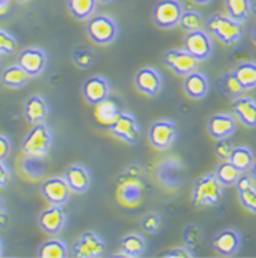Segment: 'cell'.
Returning a JSON list of instances; mask_svg holds the SVG:
<instances>
[{
  "label": "cell",
  "instance_id": "31",
  "mask_svg": "<svg viewBox=\"0 0 256 258\" xmlns=\"http://www.w3.org/2000/svg\"><path fill=\"white\" fill-rule=\"evenodd\" d=\"M229 17L238 22H244L252 11L251 0H225Z\"/></svg>",
  "mask_w": 256,
  "mask_h": 258
},
{
  "label": "cell",
  "instance_id": "51",
  "mask_svg": "<svg viewBox=\"0 0 256 258\" xmlns=\"http://www.w3.org/2000/svg\"><path fill=\"white\" fill-rule=\"evenodd\" d=\"M98 2H100V3H106V5H107V3H113L114 0H98Z\"/></svg>",
  "mask_w": 256,
  "mask_h": 258
},
{
  "label": "cell",
  "instance_id": "11",
  "mask_svg": "<svg viewBox=\"0 0 256 258\" xmlns=\"http://www.w3.org/2000/svg\"><path fill=\"white\" fill-rule=\"evenodd\" d=\"M163 62L176 75L187 76L196 70L199 60L185 50H168L163 54Z\"/></svg>",
  "mask_w": 256,
  "mask_h": 258
},
{
  "label": "cell",
  "instance_id": "6",
  "mask_svg": "<svg viewBox=\"0 0 256 258\" xmlns=\"http://www.w3.org/2000/svg\"><path fill=\"white\" fill-rule=\"evenodd\" d=\"M184 11V6L180 0H159L153 6V22L162 29H172L180 25Z\"/></svg>",
  "mask_w": 256,
  "mask_h": 258
},
{
  "label": "cell",
  "instance_id": "40",
  "mask_svg": "<svg viewBox=\"0 0 256 258\" xmlns=\"http://www.w3.org/2000/svg\"><path fill=\"white\" fill-rule=\"evenodd\" d=\"M18 41L10 32L0 28V54H14Z\"/></svg>",
  "mask_w": 256,
  "mask_h": 258
},
{
  "label": "cell",
  "instance_id": "27",
  "mask_svg": "<svg viewBox=\"0 0 256 258\" xmlns=\"http://www.w3.org/2000/svg\"><path fill=\"white\" fill-rule=\"evenodd\" d=\"M37 255L40 258H66L69 255V247L62 239H49L40 246Z\"/></svg>",
  "mask_w": 256,
  "mask_h": 258
},
{
  "label": "cell",
  "instance_id": "13",
  "mask_svg": "<svg viewBox=\"0 0 256 258\" xmlns=\"http://www.w3.org/2000/svg\"><path fill=\"white\" fill-rule=\"evenodd\" d=\"M212 246L218 254L223 257H232L241 247V235L237 229H222L212 239Z\"/></svg>",
  "mask_w": 256,
  "mask_h": 258
},
{
  "label": "cell",
  "instance_id": "47",
  "mask_svg": "<svg viewBox=\"0 0 256 258\" xmlns=\"http://www.w3.org/2000/svg\"><path fill=\"white\" fill-rule=\"evenodd\" d=\"M193 2H196V3H199V5H208L211 0H193Z\"/></svg>",
  "mask_w": 256,
  "mask_h": 258
},
{
  "label": "cell",
  "instance_id": "15",
  "mask_svg": "<svg viewBox=\"0 0 256 258\" xmlns=\"http://www.w3.org/2000/svg\"><path fill=\"white\" fill-rule=\"evenodd\" d=\"M39 224L41 229L49 235H56L64 228L66 212L62 205H51L44 209L39 216Z\"/></svg>",
  "mask_w": 256,
  "mask_h": 258
},
{
  "label": "cell",
  "instance_id": "1",
  "mask_svg": "<svg viewBox=\"0 0 256 258\" xmlns=\"http://www.w3.org/2000/svg\"><path fill=\"white\" fill-rule=\"evenodd\" d=\"M117 197L126 206H136L144 198L145 180L140 165H129L117 179Z\"/></svg>",
  "mask_w": 256,
  "mask_h": 258
},
{
  "label": "cell",
  "instance_id": "14",
  "mask_svg": "<svg viewBox=\"0 0 256 258\" xmlns=\"http://www.w3.org/2000/svg\"><path fill=\"white\" fill-rule=\"evenodd\" d=\"M134 84L144 95L156 96L162 91L163 79L155 68H143L134 76Z\"/></svg>",
  "mask_w": 256,
  "mask_h": 258
},
{
  "label": "cell",
  "instance_id": "49",
  "mask_svg": "<svg viewBox=\"0 0 256 258\" xmlns=\"http://www.w3.org/2000/svg\"><path fill=\"white\" fill-rule=\"evenodd\" d=\"M252 39H253V41L256 43V24L253 25V29H252Z\"/></svg>",
  "mask_w": 256,
  "mask_h": 258
},
{
  "label": "cell",
  "instance_id": "2",
  "mask_svg": "<svg viewBox=\"0 0 256 258\" xmlns=\"http://www.w3.org/2000/svg\"><path fill=\"white\" fill-rule=\"evenodd\" d=\"M206 29L212 33L226 45L237 44L244 36V26L242 22L233 20L229 15L214 14L206 21Z\"/></svg>",
  "mask_w": 256,
  "mask_h": 258
},
{
  "label": "cell",
  "instance_id": "8",
  "mask_svg": "<svg viewBox=\"0 0 256 258\" xmlns=\"http://www.w3.org/2000/svg\"><path fill=\"white\" fill-rule=\"evenodd\" d=\"M184 50L188 51L199 62L210 58L214 51V43L207 30L199 29L188 32L184 39Z\"/></svg>",
  "mask_w": 256,
  "mask_h": 258
},
{
  "label": "cell",
  "instance_id": "4",
  "mask_svg": "<svg viewBox=\"0 0 256 258\" xmlns=\"http://www.w3.org/2000/svg\"><path fill=\"white\" fill-rule=\"evenodd\" d=\"M87 33L96 44L107 45L117 39L118 25L110 15H95L88 20Z\"/></svg>",
  "mask_w": 256,
  "mask_h": 258
},
{
  "label": "cell",
  "instance_id": "43",
  "mask_svg": "<svg viewBox=\"0 0 256 258\" xmlns=\"http://www.w3.org/2000/svg\"><path fill=\"white\" fill-rule=\"evenodd\" d=\"M11 151V143L7 136L0 135V161H6L9 158Z\"/></svg>",
  "mask_w": 256,
  "mask_h": 258
},
{
  "label": "cell",
  "instance_id": "26",
  "mask_svg": "<svg viewBox=\"0 0 256 258\" xmlns=\"http://www.w3.org/2000/svg\"><path fill=\"white\" fill-rule=\"evenodd\" d=\"M145 239L138 233H128L121 240V250L125 257H141L145 251Z\"/></svg>",
  "mask_w": 256,
  "mask_h": 258
},
{
  "label": "cell",
  "instance_id": "33",
  "mask_svg": "<svg viewBox=\"0 0 256 258\" xmlns=\"http://www.w3.org/2000/svg\"><path fill=\"white\" fill-rule=\"evenodd\" d=\"M219 87H221L223 94L229 95L232 98L241 96V94L244 92L241 83L238 81L234 72H227V73L222 76L221 80H219Z\"/></svg>",
  "mask_w": 256,
  "mask_h": 258
},
{
  "label": "cell",
  "instance_id": "44",
  "mask_svg": "<svg viewBox=\"0 0 256 258\" xmlns=\"http://www.w3.org/2000/svg\"><path fill=\"white\" fill-rule=\"evenodd\" d=\"M10 180V169L7 168L5 161H0V187H6Z\"/></svg>",
  "mask_w": 256,
  "mask_h": 258
},
{
  "label": "cell",
  "instance_id": "21",
  "mask_svg": "<svg viewBox=\"0 0 256 258\" xmlns=\"http://www.w3.org/2000/svg\"><path fill=\"white\" fill-rule=\"evenodd\" d=\"M184 90L192 99H203L210 90V80L202 72L193 70L192 73L185 76L184 80Z\"/></svg>",
  "mask_w": 256,
  "mask_h": 258
},
{
  "label": "cell",
  "instance_id": "3",
  "mask_svg": "<svg viewBox=\"0 0 256 258\" xmlns=\"http://www.w3.org/2000/svg\"><path fill=\"white\" fill-rule=\"evenodd\" d=\"M223 197V185L215 173L204 174L195 181L192 202L195 206H214L221 202Z\"/></svg>",
  "mask_w": 256,
  "mask_h": 258
},
{
  "label": "cell",
  "instance_id": "25",
  "mask_svg": "<svg viewBox=\"0 0 256 258\" xmlns=\"http://www.w3.org/2000/svg\"><path fill=\"white\" fill-rule=\"evenodd\" d=\"M2 83L6 87H10V88H22L25 85L28 84L30 76L25 72L20 64H11L9 68H6L2 73Z\"/></svg>",
  "mask_w": 256,
  "mask_h": 258
},
{
  "label": "cell",
  "instance_id": "36",
  "mask_svg": "<svg viewBox=\"0 0 256 258\" xmlns=\"http://www.w3.org/2000/svg\"><path fill=\"white\" fill-rule=\"evenodd\" d=\"M96 54L89 47H77L73 51V62L79 69H89L96 63Z\"/></svg>",
  "mask_w": 256,
  "mask_h": 258
},
{
  "label": "cell",
  "instance_id": "42",
  "mask_svg": "<svg viewBox=\"0 0 256 258\" xmlns=\"http://www.w3.org/2000/svg\"><path fill=\"white\" fill-rule=\"evenodd\" d=\"M195 255L193 250H191L189 247H176L168 250L166 253L160 254V257H166V258H191Z\"/></svg>",
  "mask_w": 256,
  "mask_h": 258
},
{
  "label": "cell",
  "instance_id": "12",
  "mask_svg": "<svg viewBox=\"0 0 256 258\" xmlns=\"http://www.w3.org/2000/svg\"><path fill=\"white\" fill-rule=\"evenodd\" d=\"M41 194L51 205L63 206L69 201L71 189L64 177H51L41 184Z\"/></svg>",
  "mask_w": 256,
  "mask_h": 258
},
{
  "label": "cell",
  "instance_id": "41",
  "mask_svg": "<svg viewBox=\"0 0 256 258\" xmlns=\"http://www.w3.org/2000/svg\"><path fill=\"white\" fill-rule=\"evenodd\" d=\"M233 146L232 140L229 138H225V139H218L217 144H215V154H217L218 158H221L222 161H227L230 158V154H232Z\"/></svg>",
  "mask_w": 256,
  "mask_h": 258
},
{
  "label": "cell",
  "instance_id": "5",
  "mask_svg": "<svg viewBox=\"0 0 256 258\" xmlns=\"http://www.w3.org/2000/svg\"><path fill=\"white\" fill-rule=\"evenodd\" d=\"M52 143V134L44 122L35 124L29 134L25 136L22 142V151L25 155L44 157L48 153Z\"/></svg>",
  "mask_w": 256,
  "mask_h": 258
},
{
  "label": "cell",
  "instance_id": "9",
  "mask_svg": "<svg viewBox=\"0 0 256 258\" xmlns=\"http://www.w3.org/2000/svg\"><path fill=\"white\" fill-rule=\"evenodd\" d=\"M106 253V242L96 232L87 231L73 246V257L75 258H99Z\"/></svg>",
  "mask_w": 256,
  "mask_h": 258
},
{
  "label": "cell",
  "instance_id": "16",
  "mask_svg": "<svg viewBox=\"0 0 256 258\" xmlns=\"http://www.w3.org/2000/svg\"><path fill=\"white\" fill-rule=\"evenodd\" d=\"M17 63L30 76H39L47 64V55L41 48H25L18 55Z\"/></svg>",
  "mask_w": 256,
  "mask_h": 258
},
{
  "label": "cell",
  "instance_id": "34",
  "mask_svg": "<svg viewBox=\"0 0 256 258\" xmlns=\"http://www.w3.org/2000/svg\"><path fill=\"white\" fill-rule=\"evenodd\" d=\"M206 21L207 20H204V17H203L200 11L188 10L183 13L180 25L187 32H193V30L204 29L206 28Z\"/></svg>",
  "mask_w": 256,
  "mask_h": 258
},
{
  "label": "cell",
  "instance_id": "20",
  "mask_svg": "<svg viewBox=\"0 0 256 258\" xmlns=\"http://www.w3.org/2000/svg\"><path fill=\"white\" fill-rule=\"evenodd\" d=\"M64 180L69 184L71 192L84 194L91 185V174L88 169L81 165H71L64 170Z\"/></svg>",
  "mask_w": 256,
  "mask_h": 258
},
{
  "label": "cell",
  "instance_id": "46",
  "mask_svg": "<svg viewBox=\"0 0 256 258\" xmlns=\"http://www.w3.org/2000/svg\"><path fill=\"white\" fill-rule=\"evenodd\" d=\"M7 11H9V6L0 5V17H2V15L7 14Z\"/></svg>",
  "mask_w": 256,
  "mask_h": 258
},
{
  "label": "cell",
  "instance_id": "22",
  "mask_svg": "<svg viewBox=\"0 0 256 258\" xmlns=\"http://www.w3.org/2000/svg\"><path fill=\"white\" fill-rule=\"evenodd\" d=\"M48 103L41 95H32L29 99L25 102L24 114L25 118L30 124H40L44 122L48 117Z\"/></svg>",
  "mask_w": 256,
  "mask_h": 258
},
{
  "label": "cell",
  "instance_id": "24",
  "mask_svg": "<svg viewBox=\"0 0 256 258\" xmlns=\"http://www.w3.org/2000/svg\"><path fill=\"white\" fill-rule=\"evenodd\" d=\"M119 113H121V107H119L118 100L111 96L100 103L95 104V117L100 124L107 125V126L113 122Z\"/></svg>",
  "mask_w": 256,
  "mask_h": 258
},
{
  "label": "cell",
  "instance_id": "30",
  "mask_svg": "<svg viewBox=\"0 0 256 258\" xmlns=\"http://www.w3.org/2000/svg\"><path fill=\"white\" fill-rule=\"evenodd\" d=\"M98 0H67L70 14L77 20H89L96 10Z\"/></svg>",
  "mask_w": 256,
  "mask_h": 258
},
{
  "label": "cell",
  "instance_id": "32",
  "mask_svg": "<svg viewBox=\"0 0 256 258\" xmlns=\"http://www.w3.org/2000/svg\"><path fill=\"white\" fill-rule=\"evenodd\" d=\"M240 174H241V172L229 159L218 165L217 170H215V176H217V179L221 181L223 187L236 184L237 179L240 177Z\"/></svg>",
  "mask_w": 256,
  "mask_h": 258
},
{
  "label": "cell",
  "instance_id": "50",
  "mask_svg": "<svg viewBox=\"0 0 256 258\" xmlns=\"http://www.w3.org/2000/svg\"><path fill=\"white\" fill-rule=\"evenodd\" d=\"M252 11H253V14L256 15V0L252 3Z\"/></svg>",
  "mask_w": 256,
  "mask_h": 258
},
{
  "label": "cell",
  "instance_id": "17",
  "mask_svg": "<svg viewBox=\"0 0 256 258\" xmlns=\"http://www.w3.org/2000/svg\"><path fill=\"white\" fill-rule=\"evenodd\" d=\"M110 84L107 80L102 76H92L84 81L82 84V94L87 102L91 104H98L107 99L110 96Z\"/></svg>",
  "mask_w": 256,
  "mask_h": 258
},
{
  "label": "cell",
  "instance_id": "48",
  "mask_svg": "<svg viewBox=\"0 0 256 258\" xmlns=\"http://www.w3.org/2000/svg\"><path fill=\"white\" fill-rule=\"evenodd\" d=\"M5 212V202H3V199L0 198V214Z\"/></svg>",
  "mask_w": 256,
  "mask_h": 258
},
{
  "label": "cell",
  "instance_id": "28",
  "mask_svg": "<svg viewBox=\"0 0 256 258\" xmlns=\"http://www.w3.org/2000/svg\"><path fill=\"white\" fill-rule=\"evenodd\" d=\"M236 73L237 79L241 83L244 91L255 90L256 88V62L248 60L237 64V68L233 70Z\"/></svg>",
  "mask_w": 256,
  "mask_h": 258
},
{
  "label": "cell",
  "instance_id": "39",
  "mask_svg": "<svg viewBox=\"0 0 256 258\" xmlns=\"http://www.w3.org/2000/svg\"><path fill=\"white\" fill-rule=\"evenodd\" d=\"M238 198L240 202L246 210H249L252 213H256V185H251L245 189L238 191Z\"/></svg>",
  "mask_w": 256,
  "mask_h": 258
},
{
  "label": "cell",
  "instance_id": "29",
  "mask_svg": "<svg viewBox=\"0 0 256 258\" xmlns=\"http://www.w3.org/2000/svg\"><path fill=\"white\" fill-rule=\"evenodd\" d=\"M229 161H230L241 173H244V172H248V170L252 168V165L255 162V157H253V153L251 151V149L244 147V146H240V147H234V149H233Z\"/></svg>",
  "mask_w": 256,
  "mask_h": 258
},
{
  "label": "cell",
  "instance_id": "38",
  "mask_svg": "<svg viewBox=\"0 0 256 258\" xmlns=\"http://www.w3.org/2000/svg\"><path fill=\"white\" fill-rule=\"evenodd\" d=\"M141 228L147 233H158L163 228V220L160 214L155 212L144 214V217L141 219Z\"/></svg>",
  "mask_w": 256,
  "mask_h": 258
},
{
  "label": "cell",
  "instance_id": "23",
  "mask_svg": "<svg viewBox=\"0 0 256 258\" xmlns=\"http://www.w3.org/2000/svg\"><path fill=\"white\" fill-rule=\"evenodd\" d=\"M184 169L183 165L177 159H167L163 164L159 165L158 177L162 180L163 185L167 188H177L183 180Z\"/></svg>",
  "mask_w": 256,
  "mask_h": 258
},
{
  "label": "cell",
  "instance_id": "18",
  "mask_svg": "<svg viewBox=\"0 0 256 258\" xmlns=\"http://www.w3.org/2000/svg\"><path fill=\"white\" fill-rule=\"evenodd\" d=\"M232 110L237 118L248 128H256V100L249 96H237L232 102Z\"/></svg>",
  "mask_w": 256,
  "mask_h": 258
},
{
  "label": "cell",
  "instance_id": "52",
  "mask_svg": "<svg viewBox=\"0 0 256 258\" xmlns=\"http://www.w3.org/2000/svg\"><path fill=\"white\" fill-rule=\"evenodd\" d=\"M3 255V243H2V240H0V257Z\"/></svg>",
  "mask_w": 256,
  "mask_h": 258
},
{
  "label": "cell",
  "instance_id": "7",
  "mask_svg": "<svg viewBox=\"0 0 256 258\" xmlns=\"http://www.w3.org/2000/svg\"><path fill=\"white\" fill-rule=\"evenodd\" d=\"M109 129L113 135L129 144H136L141 139V129L137 119L132 113L125 110H121V113L109 125Z\"/></svg>",
  "mask_w": 256,
  "mask_h": 258
},
{
  "label": "cell",
  "instance_id": "19",
  "mask_svg": "<svg viewBox=\"0 0 256 258\" xmlns=\"http://www.w3.org/2000/svg\"><path fill=\"white\" fill-rule=\"evenodd\" d=\"M208 132L214 139L230 138L236 132V119L230 114L219 113L208 119Z\"/></svg>",
  "mask_w": 256,
  "mask_h": 258
},
{
  "label": "cell",
  "instance_id": "45",
  "mask_svg": "<svg viewBox=\"0 0 256 258\" xmlns=\"http://www.w3.org/2000/svg\"><path fill=\"white\" fill-rule=\"evenodd\" d=\"M249 170H251L252 179H253V181H255V184H256V159H255V162H253V165H252V168L249 169Z\"/></svg>",
  "mask_w": 256,
  "mask_h": 258
},
{
  "label": "cell",
  "instance_id": "10",
  "mask_svg": "<svg viewBox=\"0 0 256 258\" xmlns=\"http://www.w3.org/2000/svg\"><path fill=\"white\" fill-rule=\"evenodd\" d=\"M177 125L170 119H160L155 121L148 131L149 143L155 149L167 150L172 147L176 139H177Z\"/></svg>",
  "mask_w": 256,
  "mask_h": 258
},
{
  "label": "cell",
  "instance_id": "37",
  "mask_svg": "<svg viewBox=\"0 0 256 258\" xmlns=\"http://www.w3.org/2000/svg\"><path fill=\"white\" fill-rule=\"evenodd\" d=\"M202 229L199 228L195 224H189L185 227V229L183 231V238L184 242L187 244V247H189L191 250L196 248L200 242H202Z\"/></svg>",
  "mask_w": 256,
  "mask_h": 258
},
{
  "label": "cell",
  "instance_id": "35",
  "mask_svg": "<svg viewBox=\"0 0 256 258\" xmlns=\"http://www.w3.org/2000/svg\"><path fill=\"white\" fill-rule=\"evenodd\" d=\"M25 173L28 174L32 179H40L45 173V164L44 157H33V155H26L24 164H22Z\"/></svg>",
  "mask_w": 256,
  "mask_h": 258
}]
</instances>
